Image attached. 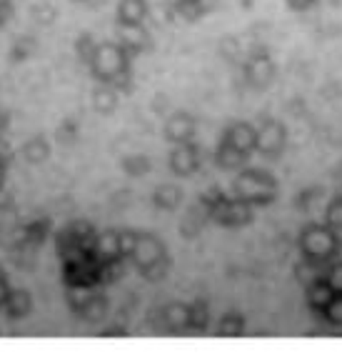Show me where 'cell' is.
Here are the masks:
<instances>
[{
  "mask_svg": "<svg viewBox=\"0 0 342 355\" xmlns=\"http://www.w3.org/2000/svg\"><path fill=\"white\" fill-rule=\"evenodd\" d=\"M335 178H337V180H342V163L337 165V171H335Z\"/></svg>",
  "mask_w": 342,
  "mask_h": 355,
  "instance_id": "obj_44",
  "label": "cell"
},
{
  "mask_svg": "<svg viewBox=\"0 0 342 355\" xmlns=\"http://www.w3.org/2000/svg\"><path fill=\"white\" fill-rule=\"evenodd\" d=\"M135 243H138V230H120V253L125 260H130L133 255Z\"/></svg>",
  "mask_w": 342,
  "mask_h": 355,
  "instance_id": "obj_34",
  "label": "cell"
},
{
  "mask_svg": "<svg viewBox=\"0 0 342 355\" xmlns=\"http://www.w3.org/2000/svg\"><path fill=\"white\" fill-rule=\"evenodd\" d=\"M130 60H133L130 53L118 40H108V43H98L88 70L98 83H110L120 93V90H130V83H133Z\"/></svg>",
  "mask_w": 342,
  "mask_h": 355,
  "instance_id": "obj_1",
  "label": "cell"
},
{
  "mask_svg": "<svg viewBox=\"0 0 342 355\" xmlns=\"http://www.w3.org/2000/svg\"><path fill=\"white\" fill-rule=\"evenodd\" d=\"M51 233V220L43 218V220H30L28 225H23V238H26V245L30 248H38L40 243L48 238Z\"/></svg>",
  "mask_w": 342,
  "mask_h": 355,
  "instance_id": "obj_26",
  "label": "cell"
},
{
  "mask_svg": "<svg viewBox=\"0 0 342 355\" xmlns=\"http://www.w3.org/2000/svg\"><path fill=\"white\" fill-rule=\"evenodd\" d=\"M73 3H82L85 6V3H93V0H73Z\"/></svg>",
  "mask_w": 342,
  "mask_h": 355,
  "instance_id": "obj_45",
  "label": "cell"
},
{
  "mask_svg": "<svg viewBox=\"0 0 342 355\" xmlns=\"http://www.w3.org/2000/svg\"><path fill=\"white\" fill-rule=\"evenodd\" d=\"M13 163V148L8 146L6 140H0V165H10Z\"/></svg>",
  "mask_w": 342,
  "mask_h": 355,
  "instance_id": "obj_40",
  "label": "cell"
},
{
  "mask_svg": "<svg viewBox=\"0 0 342 355\" xmlns=\"http://www.w3.org/2000/svg\"><path fill=\"white\" fill-rule=\"evenodd\" d=\"M247 155L245 150H240V148H235L230 140L222 138L220 146H217V153H215V165L220 168V171H242L247 165Z\"/></svg>",
  "mask_w": 342,
  "mask_h": 355,
  "instance_id": "obj_14",
  "label": "cell"
},
{
  "mask_svg": "<svg viewBox=\"0 0 342 355\" xmlns=\"http://www.w3.org/2000/svg\"><path fill=\"white\" fill-rule=\"evenodd\" d=\"M160 323L170 333H183L190 328V305L183 303H170L160 311Z\"/></svg>",
  "mask_w": 342,
  "mask_h": 355,
  "instance_id": "obj_16",
  "label": "cell"
},
{
  "mask_svg": "<svg viewBox=\"0 0 342 355\" xmlns=\"http://www.w3.org/2000/svg\"><path fill=\"white\" fill-rule=\"evenodd\" d=\"M123 273H125V258L100 263V286H113L115 280L123 278Z\"/></svg>",
  "mask_w": 342,
  "mask_h": 355,
  "instance_id": "obj_29",
  "label": "cell"
},
{
  "mask_svg": "<svg viewBox=\"0 0 342 355\" xmlns=\"http://www.w3.org/2000/svg\"><path fill=\"white\" fill-rule=\"evenodd\" d=\"M325 223H327L332 230H337V233L342 230V196H337L335 200L327 205V210H325Z\"/></svg>",
  "mask_w": 342,
  "mask_h": 355,
  "instance_id": "obj_32",
  "label": "cell"
},
{
  "mask_svg": "<svg viewBox=\"0 0 342 355\" xmlns=\"http://www.w3.org/2000/svg\"><path fill=\"white\" fill-rule=\"evenodd\" d=\"M285 128L278 121H265L258 128V153H262L265 158H278L285 150Z\"/></svg>",
  "mask_w": 342,
  "mask_h": 355,
  "instance_id": "obj_8",
  "label": "cell"
},
{
  "mask_svg": "<svg viewBox=\"0 0 342 355\" xmlns=\"http://www.w3.org/2000/svg\"><path fill=\"white\" fill-rule=\"evenodd\" d=\"M20 153H23V160H26V163L40 165L51 158V146H48V140H45L43 135H33L30 140L23 143Z\"/></svg>",
  "mask_w": 342,
  "mask_h": 355,
  "instance_id": "obj_20",
  "label": "cell"
},
{
  "mask_svg": "<svg viewBox=\"0 0 342 355\" xmlns=\"http://www.w3.org/2000/svg\"><path fill=\"white\" fill-rule=\"evenodd\" d=\"M337 295V291L327 283V278L317 280L312 286L305 288V298H307V305H310L315 313H323L327 308V303Z\"/></svg>",
  "mask_w": 342,
  "mask_h": 355,
  "instance_id": "obj_19",
  "label": "cell"
},
{
  "mask_svg": "<svg viewBox=\"0 0 342 355\" xmlns=\"http://www.w3.org/2000/svg\"><path fill=\"white\" fill-rule=\"evenodd\" d=\"M210 320V311L205 300H195L190 305V330H205Z\"/></svg>",
  "mask_w": 342,
  "mask_h": 355,
  "instance_id": "obj_31",
  "label": "cell"
},
{
  "mask_svg": "<svg viewBox=\"0 0 342 355\" xmlns=\"http://www.w3.org/2000/svg\"><path fill=\"white\" fill-rule=\"evenodd\" d=\"M200 165H203V153L200 148L188 140V143H178V146L172 148L170 153V171L180 178H190L200 171Z\"/></svg>",
  "mask_w": 342,
  "mask_h": 355,
  "instance_id": "obj_6",
  "label": "cell"
},
{
  "mask_svg": "<svg viewBox=\"0 0 342 355\" xmlns=\"http://www.w3.org/2000/svg\"><path fill=\"white\" fill-rule=\"evenodd\" d=\"M118 43L130 53V58H135L150 48L152 38L145 26H118Z\"/></svg>",
  "mask_w": 342,
  "mask_h": 355,
  "instance_id": "obj_10",
  "label": "cell"
},
{
  "mask_svg": "<svg viewBox=\"0 0 342 355\" xmlns=\"http://www.w3.org/2000/svg\"><path fill=\"white\" fill-rule=\"evenodd\" d=\"M3 311H6V315L10 320H23L33 311V295L28 291H23V288H10Z\"/></svg>",
  "mask_w": 342,
  "mask_h": 355,
  "instance_id": "obj_17",
  "label": "cell"
},
{
  "mask_svg": "<svg viewBox=\"0 0 342 355\" xmlns=\"http://www.w3.org/2000/svg\"><path fill=\"white\" fill-rule=\"evenodd\" d=\"M8 121H10V115H8L6 110L0 108V133H3V130L8 128Z\"/></svg>",
  "mask_w": 342,
  "mask_h": 355,
  "instance_id": "obj_42",
  "label": "cell"
},
{
  "mask_svg": "<svg viewBox=\"0 0 342 355\" xmlns=\"http://www.w3.org/2000/svg\"><path fill=\"white\" fill-rule=\"evenodd\" d=\"M285 3H287V8H290V10H295V13H303V10H310L317 0H285Z\"/></svg>",
  "mask_w": 342,
  "mask_h": 355,
  "instance_id": "obj_39",
  "label": "cell"
},
{
  "mask_svg": "<svg viewBox=\"0 0 342 355\" xmlns=\"http://www.w3.org/2000/svg\"><path fill=\"white\" fill-rule=\"evenodd\" d=\"M10 18H13V0H0V28H6Z\"/></svg>",
  "mask_w": 342,
  "mask_h": 355,
  "instance_id": "obj_38",
  "label": "cell"
},
{
  "mask_svg": "<svg viewBox=\"0 0 342 355\" xmlns=\"http://www.w3.org/2000/svg\"><path fill=\"white\" fill-rule=\"evenodd\" d=\"M96 48H98V40L93 38L90 33H82V35H78L75 53H78V60H80L82 65H90V60H93V55H96Z\"/></svg>",
  "mask_w": 342,
  "mask_h": 355,
  "instance_id": "obj_30",
  "label": "cell"
},
{
  "mask_svg": "<svg viewBox=\"0 0 342 355\" xmlns=\"http://www.w3.org/2000/svg\"><path fill=\"white\" fill-rule=\"evenodd\" d=\"M208 220H210L208 210H205L200 203L192 205V208L185 213L183 223H180V235H185V238H195V235L205 228V223H208Z\"/></svg>",
  "mask_w": 342,
  "mask_h": 355,
  "instance_id": "obj_21",
  "label": "cell"
},
{
  "mask_svg": "<svg viewBox=\"0 0 342 355\" xmlns=\"http://www.w3.org/2000/svg\"><path fill=\"white\" fill-rule=\"evenodd\" d=\"M327 283L332 288H335L337 293H342V260H337V263H330L327 266Z\"/></svg>",
  "mask_w": 342,
  "mask_h": 355,
  "instance_id": "obj_37",
  "label": "cell"
},
{
  "mask_svg": "<svg viewBox=\"0 0 342 355\" xmlns=\"http://www.w3.org/2000/svg\"><path fill=\"white\" fill-rule=\"evenodd\" d=\"M6 165H0V193H3V188H6Z\"/></svg>",
  "mask_w": 342,
  "mask_h": 355,
  "instance_id": "obj_43",
  "label": "cell"
},
{
  "mask_svg": "<svg viewBox=\"0 0 342 355\" xmlns=\"http://www.w3.org/2000/svg\"><path fill=\"white\" fill-rule=\"evenodd\" d=\"M118 26H145L150 18V6L147 0H120L118 3Z\"/></svg>",
  "mask_w": 342,
  "mask_h": 355,
  "instance_id": "obj_11",
  "label": "cell"
},
{
  "mask_svg": "<svg viewBox=\"0 0 342 355\" xmlns=\"http://www.w3.org/2000/svg\"><path fill=\"white\" fill-rule=\"evenodd\" d=\"M78 140V125L73 121H65L63 125L57 128V143H63V146H73Z\"/></svg>",
  "mask_w": 342,
  "mask_h": 355,
  "instance_id": "obj_35",
  "label": "cell"
},
{
  "mask_svg": "<svg viewBox=\"0 0 342 355\" xmlns=\"http://www.w3.org/2000/svg\"><path fill=\"white\" fill-rule=\"evenodd\" d=\"M93 105H96L98 113H113L115 105H118V90L110 83H98V88L93 90Z\"/></svg>",
  "mask_w": 342,
  "mask_h": 355,
  "instance_id": "obj_24",
  "label": "cell"
},
{
  "mask_svg": "<svg viewBox=\"0 0 342 355\" xmlns=\"http://www.w3.org/2000/svg\"><path fill=\"white\" fill-rule=\"evenodd\" d=\"M300 250L307 258L327 260L330 263L342 250V238L337 235V230L330 228L327 223L325 225H307L300 233Z\"/></svg>",
  "mask_w": 342,
  "mask_h": 355,
  "instance_id": "obj_4",
  "label": "cell"
},
{
  "mask_svg": "<svg viewBox=\"0 0 342 355\" xmlns=\"http://www.w3.org/2000/svg\"><path fill=\"white\" fill-rule=\"evenodd\" d=\"M152 203H155V208H160V210H175L180 203H183V188H180V185H172V183L160 185L158 191L152 193Z\"/></svg>",
  "mask_w": 342,
  "mask_h": 355,
  "instance_id": "obj_22",
  "label": "cell"
},
{
  "mask_svg": "<svg viewBox=\"0 0 342 355\" xmlns=\"http://www.w3.org/2000/svg\"><path fill=\"white\" fill-rule=\"evenodd\" d=\"M320 315L327 320V323H332V325H342V293H337L335 298L330 300L327 303V308H325Z\"/></svg>",
  "mask_w": 342,
  "mask_h": 355,
  "instance_id": "obj_33",
  "label": "cell"
},
{
  "mask_svg": "<svg viewBox=\"0 0 342 355\" xmlns=\"http://www.w3.org/2000/svg\"><path fill=\"white\" fill-rule=\"evenodd\" d=\"M327 266H330L327 260H317V258H307V255H303V260L295 266V278L307 288V286H312V283H317V280H323L325 275H327Z\"/></svg>",
  "mask_w": 342,
  "mask_h": 355,
  "instance_id": "obj_18",
  "label": "cell"
},
{
  "mask_svg": "<svg viewBox=\"0 0 342 355\" xmlns=\"http://www.w3.org/2000/svg\"><path fill=\"white\" fill-rule=\"evenodd\" d=\"M323 198V188H307L305 193H300L298 196V208H303V210H310L312 205L317 203Z\"/></svg>",
  "mask_w": 342,
  "mask_h": 355,
  "instance_id": "obj_36",
  "label": "cell"
},
{
  "mask_svg": "<svg viewBox=\"0 0 342 355\" xmlns=\"http://www.w3.org/2000/svg\"><path fill=\"white\" fill-rule=\"evenodd\" d=\"M245 333V315H240L237 311H230L220 318L217 323V336L220 338H237Z\"/></svg>",
  "mask_w": 342,
  "mask_h": 355,
  "instance_id": "obj_25",
  "label": "cell"
},
{
  "mask_svg": "<svg viewBox=\"0 0 342 355\" xmlns=\"http://www.w3.org/2000/svg\"><path fill=\"white\" fill-rule=\"evenodd\" d=\"M108 295H102L100 288H96V291L90 293L88 300L78 308L75 315L80 318V320H85V323H100L102 318L108 315Z\"/></svg>",
  "mask_w": 342,
  "mask_h": 355,
  "instance_id": "obj_15",
  "label": "cell"
},
{
  "mask_svg": "<svg viewBox=\"0 0 342 355\" xmlns=\"http://www.w3.org/2000/svg\"><path fill=\"white\" fill-rule=\"evenodd\" d=\"M93 258H96L98 263H108V260L123 258L120 230H105V233H98L96 245H93Z\"/></svg>",
  "mask_w": 342,
  "mask_h": 355,
  "instance_id": "obj_12",
  "label": "cell"
},
{
  "mask_svg": "<svg viewBox=\"0 0 342 355\" xmlns=\"http://www.w3.org/2000/svg\"><path fill=\"white\" fill-rule=\"evenodd\" d=\"M195 130H197V123L190 113H185V110H178V113H172L168 121H165V138L170 140V143H188V140L195 138Z\"/></svg>",
  "mask_w": 342,
  "mask_h": 355,
  "instance_id": "obj_9",
  "label": "cell"
},
{
  "mask_svg": "<svg viewBox=\"0 0 342 355\" xmlns=\"http://www.w3.org/2000/svg\"><path fill=\"white\" fill-rule=\"evenodd\" d=\"M172 10H175V18L185 23H195L208 13L203 0H172Z\"/></svg>",
  "mask_w": 342,
  "mask_h": 355,
  "instance_id": "obj_23",
  "label": "cell"
},
{
  "mask_svg": "<svg viewBox=\"0 0 342 355\" xmlns=\"http://www.w3.org/2000/svg\"><path fill=\"white\" fill-rule=\"evenodd\" d=\"M242 76L245 80L253 85V88H267L275 78V65L270 60L265 51H258L247 58L245 65H242Z\"/></svg>",
  "mask_w": 342,
  "mask_h": 355,
  "instance_id": "obj_7",
  "label": "cell"
},
{
  "mask_svg": "<svg viewBox=\"0 0 342 355\" xmlns=\"http://www.w3.org/2000/svg\"><path fill=\"white\" fill-rule=\"evenodd\" d=\"M253 205L240 200V198H222L220 203L215 205V210L210 213V220H215L217 225H225V228H242L253 220Z\"/></svg>",
  "mask_w": 342,
  "mask_h": 355,
  "instance_id": "obj_5",
  "label": "cell"
},
{
  "mask_svg": "<svg viewBox=\"0 0 342 355\" xmlns=\"http://www.w3.org/2000/svg\"><path fill=\"white\" fill-rule=\"evenodd\" d=\"M35 48H38V43H35L33 35H20V38H15L13 45H10V60H13V63H23V60H28V58L35 53Z\"/></svg>",
  "mask_w": 342,
  "mask_h": 355,
  "instance_id": "obj_27",
  "label": "cell"
},
{
  "mask_svg": "<svg viewBox=\"0 0 342 355\" xmlns=\"http://www.w3.org/2000/svg\"><path fill=\"white\" fill-rule=\"evenodd\" d=\"M120 168L127 175L140 178V175H145V173H150V158H147V155H140V153L125 155V158L120 160Z\"/></svg>",
  "mask_w": 342,
  "mask_h": 355,
  "instance_id": "obj_28",
  "label": "cell"
},
{
  "mask_svg": "<svg viewBox=\"0 0 342 355\" xmlns=\"http://www.w3.org/2000/svg\"><path fill=\"white\" fill-rule=\"evenodd\" d=\"M8 293H10V286H8V275L3 273V268H0V308L6 305Z\"/></svg>",
  "mask_w": 342,
  "mask_h": 355,
  "instance_id": "obj_41",
  "label": "cell"
},
{
  "mask_svg": "<svg viewBox=\"0 0 342 355\" xmlns=\"http://www.w3.org/2000/svg\"><path fill=\"white\" fill-rule=\"evenodd\" d=\"M133 266L140 270V275L145 280H163L170 268V258H168V248L160 241L158 235L152 233H138V243L130 255Z\"/></svg>",
  "mask_w": 342,
  "mask_h": 355,
  "instance_id": "obj_2",
  "label": "cell"
},
{
  "mask_svg": "<svg viewBox=\"0 0 342 355\" xmlns=\"http://www.w3.org/2000/svg\"><path fill=\"white\" fill-rule=\"evenodd\" d=\"M222 138L230 140L235 148L245 150L247 155H250L253 150H258V128L250 125V123H233V125L225 130Z\"/></svg>",
  "mask_w": 342,
  "mask_h": 355,
  "instance_id": "obj_13",
  "label": "cell"
},
{
  "mask_svg": "<svg viewBox=\"0 0 342 355\" xmlns=\"http://www.w3.org/2000/svg\"><path fill=\"white\" fill-rule=\"evenodd\" d=\"M233 196L255 205H270L278 198V180L267 171H253V168H242L233 183Z\"/></svg>",
  "mask_w": 342,
  "mask_h": 355,
  "instance_id": "obj_3",
  "label": "cell"
}]
</instances>
